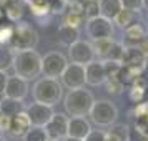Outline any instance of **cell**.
<instances>
[{
	"mask_svg": "<svg viewBox=\"0 0 148 141\" xmlns=\"http://www.w3.org/2000/svg\"><path fill=\"white\" fill-rule=\"evenodd\" d=\"M8 2H10V0H0V8H2V10H5V7L8 5Z\"/></svg>",
	"mask_w": 148,
	"mask_h": 141,
	"instance_id": "obj_42",
	"label": "cell"
},
{
	"mask_svg": "<svg viewBox=\"0 0 148 141\" xmlns=\"http://www.w3.org/2000/svg\"><path fill=\"white\" fill-rule=\"evenodd\" d=\"M135 18H136V14L121 8L120 12H118V15L113 18V25H116V27L121 28V30H125V28H128L130 25H133Z\"/></svg>",
	"mask_w": 148,
	"mask_h": 141,
	"instance_id": "obj_24",
	"label": "cell"
},
{
	"mask_svg": "<svg viewBox=\"0 0 148 141\" xmlns=\"http://www.w3.org/2000/svg\"><path fill=\"white\" fill-rule=\"evenodd\" d=\"M57 40H58L60 45L68 48L70 45H73L75 42L80 40V30L62 23L60 27H58V30H57Z\"/></svg>",
	"mask_w": 148,
	"mask_h": 141,
	"instance_id": "obj_18",
	"label": "cell"
},
{
	"mask_svg": "<svg viewBox=\"0 0 148 141\" xmlns=\"http://www.w3.org/2000/svg\"><path fill=\"white\" fill-rule=\"evenodd\" d=\"M27 14H30L27 0H10L8 5L5 7V17L14 23L23 22Z\"/></svg>",
	"mask_w": 148,
	"mask_h": 141,
	"instance_id": "obj_15",
	"label": "cell"
},
{
	"mask_svg": "<svg viewBox=\"0 0 148 141\" xmlns=\"http://www.w3.org/2000/svg\"><path fill=\"white\" fill-rule=\"evenodd\" d=\"M105 141H130V126L125 123H115L105 131Z\"/></svg>",
	"mask_w": 148,
	"mask_h": 141,
	"instance_id": "obj_20",
	"label": "cell"
},
{
	"mask_svg": "<svg viewBox=\"0 0 148 141\" xmlns=\"http://www.w3.org/2000/svg\"><path fill=\"white\" fill-rule=\"evenodd\" d=\"M28 81L22 80L20 76L17 75H8V80H7V87H5V93L3 96L5 98H12V100H18L23 101L28 95Z\"/></svg>",
	"mask_w": 148,
	"mask_h": 141,
	"instance_id": "obj_12",
	"label": "cell"
},
{
	"mask_svg": "<svg viewBox=\"0 0 148 141\" xmlns=\"http://www.w3.org/2000/svg\"><path fill=\"white\" fill-rule=\"evenodd\" d=\"M85 17L82 14H75V12H65V15H63V25H68V27H73V28H78L80 30V27L85 23Z\"/></svg>",
	"mask_w": 148,
	"mask_h": 141,
	"instance_id": "obj_27",
	"label": "cell"
},
{
	"mask_svg": "<svg viewBox=\"0 0 148 141\" xmlns=\"http://www.w3.org/2000/svg\"><path fill=\"white\" fill-rule=\"evenodd\" d=\"M7 80H8V73L7 72H0V96H3V93H5Z\"/></svg>",
	"mask_w": 148,
	"mask_h": 141,
	"instance_id": "obj_40",
	"label": "cell"
},
{
	"mask_svg": "<svg viewBox=\"0 0 148 141\" xmlns=\"http://www.w3.org/2000/svg\"><path fill=\"white\" fill-rule=\"evenodd\" d=\"M30 128H32V123L28 120L27 113L22 111V113H18L17 116L10 118V129H8V133L12 134L14 138H23V136L28 133Z\"/></svg>",
	"mask_w": 148,
	"mask_h": 141,
	"instance_id": "obj_16",
	"label": "cell"
},
{
	"mask_svg": "<svg viewBox=\"0 0 148 141\" xmlns=\"http://www.w3.org/2000/svg\"><path fill=\"white\" fill-rule=\"evenodd\" d=\"M38 45V33L28 22H18L14 23V37L8 47L14 52H27L35 50Z\"/></svg>",
	"mask_w": 148,
	"mask_h": 141,
	"instance_id": "obj_4",
	"label": "cell"
},
{
	"mask_svg": "<svg viewBox=\"0 0 148 141\" xmlns=\"http://www.w3.org/2000/svg\"><path fill=\"white\" fill-rule=\"evenodd\" d=\"M147 68H148V60H147Z\"/></svg>",
	"mask_w": 148,
	"mask_h": 141,
	"instance_id": "obj_49",
	"label": "cell"
},
{
	"mask_svg": "<svg viewBox=\"0 0 148 141\" xmlns=\"http://www.w3.org/2000/svg\"><path fill=\"white\" fill-rule=\"evenodd\" d=\"M145 95H147V91H145V90H140V88H136V87H130L128 98H130V101H133L135 105H138V103H143Z\"/></svg>",
	"mask_w": 148,
	"mask_h": 141,
	"instance_id": "obj_33",
	"label": "cell"
},
{
	"mask_svg": "<svg viewBox=\"0 0 148 141\" xmlns=\"http://www.w3.org/2000/svg\"><path fill=\"white\" fill-rule=\"evenodd\" d=\"M0 141H5V138H3V136H2V134H0Z\"/></svg>",
	"mask_w": 148,
	"mask_h": 141,
	"instance_id": "obj_48",
	"label": "cell"
},
{
	"mask_svg": "<svg viewBox=\"0 0 148 141\" xmlns=\"http://www.w3.org/2000/svg\"><path fill=\"white\" fill-rule=\"evenodd\" d=\"M125 50H127V45H123L121 42H115L113 47H112V52H110V55H108L107 60L116 61V63H121L123 57H125Z\"/></svg>",
	"mask_w": 148,
	"mask_h": 141,
	"instance_id": "obj_31",
	"label": "cell"
},
{
	"mask_svg": "<svg viewBox=\"0 0 148 141\" xmlns=\"http://www.w3.org/2000/svg\"><path fill=\"white\" fill-rule=\"evenodd\" d=\"M145 138H147V140H148V134H147V136H145Z\"/></svg>",
	"mask_w": 148,
	"mask_h": 141,
	"instance_id": "obj_50",
	"label": "cell"
},
{
	"mask_svg": "<svg viewBox=\"0 0 148 141\" xmlns=\"http://www.w3.org/2000/svg\"><path fill=\"white\" fill-rule=\"evenodd\" d=\"M48 141H50V140H48Z\"/></svg>",
	"mask_w": 148,
	"mask_h": 141,
	"instance_id": "obj_51",
	"label": "cell"
},
{
	"mask_svg": "<svg viewBox=\"0 0 148 141\" xmlns=\"http://www.w3.org/2000/svg\"><path fill=\"white\" fill-rule=\"evenodd\" d=\"M123 67H130V68H147V57L141 53L136 47H127L125 50V57L121 60Z\"/></svg>",
	"mask_w": 148,
	"mask_h": 141,
	"instance_id": "obj_17",
	"label": "cell"
},
{
	"mask_svg": "<svg viewBox=\"0 0 148 141\" xmlns=\"http://www.w3.org/2000/svg\"><path fill=\"white\" fill-rule=\"evenodd\" d=\"M120 3L123 10H130L136 15L143 10V0H120Z\"/></svg>",
	"mask_w": 148,
	"mask_h": 141,
	"instance_id": "obj_32",
	"label": "cell"
},
{
	"mask_svg": "<svg viewBox=\"0 0 148 141\" xmlns=\"http://www.w3.org/2000/svg\"><path fill=\"white\" fill-rule=\"evenodd\" d=\"M3 18H5V10H2V8H0V23H2Z\"/></svg>",
	"mask_w": 148,
	"mask_h": 141,
	"instance_id": "obj_43",
	"label": "cell"
},
{
	"mask_svg": "<svg viewBox=\"0 0 148 141\" xmlns=\"http://www.w3.org/2000/svg\"><path fill=\"white\" fill-rule=\"evenodd\" d=\"M14 37V25L10 23H0V45L8 47Z\"/></svg>",
	"mask_w": 148,
	"mask_h": 141,
	"instance_id": "obj_30",
	"label": "cell"
},
{
	"mask_svg": "<svg viewBox=\"0 0 148 141\" xmlns=\"http://www.w3.org/2000/svg\"><path fill=\"white\" fill-rule=\"evenodd\" d=\"M68 116L65 113H53L52 120L45 125V133L50 141H63L67 138Z\"/></svg>",
	"mask_w": 148,
	"mask_h": 141,
	"instance_id": "obj_10",
	"label": "cell"
},
{
	"mask_svg": "<svg viewBox=\"0 0 148 141\" xmlns=\"http://www.w3.org/2000/svg\"><path fill=\"white\" fill-rule=\"evenodd\" d=\"M60 83L62 87L68 88L70 90H80V88H85L87 85V80H85V67L82 65H77V63H68L65 72L62 73L60 76Z\"/></svg>",
	"mask_w": 148,
	"mask_h": 141,
	"instance_id": "obj_9",
	"label": "cell"
},
{
	"mask_svg": "<svg viewBox=\"0 0 148 141\" xmlns=\"http://www.w3.org/2000/svg\"><path fill=\"white\" fill-rule=\"evenodd\" d=\"M83 17H85V20H92L95 17H100L98 0H83Z\"/></svg>",
	"mask_w": 148,
	"mask_h": 141,
	"instance_id": "obj_26",
	"label": "cell"
},
{
	"mask_svg": "<svg viewBox=\"0 0 148 141\" xmlns=\"http://www.w3.org/2000/svg\"><path fill=\"white\" fill-rule=\"evenodd\" d=\"M22 111H25L23 101L5 98V96L0 98V114H3V116H7V118H14V116H17V114L22 113Z\"/></svg>",
	"mask_w": 148,
	"mask_h": 141,
	"instance_id": "obj_19",
	"label": "cell"
},
{
	"mask_svg": "<svg viewBox=\"0 0 148 141\" xmlns=\"http://www.w3.org/2000/svg\"><path fill=\"white\" fill-rule=\"evenodd\" d=\"M148 113V103H138L133 110V114L136 120H143Z\"/></svg>",
	"mask_w": 148,
	"mask_h": 141,
	"instance_id": "obj_36",
	"label": "cell"
},
{
	"mask_svg": "<svg viewBox=\"0 0 148 141\" xmlns=\"http://www.w3.org/2000/svg\"><path fill=\"white\" fill-rule=\"evenodd\" d=\"M123 35H125V40H128V42H132V43H133L132 47H136V45H138L145 37H147V28L143 27L141 23L135 22L133 25H130L128 28L123 30Z\"/></svg>",
	"mask_w": 148,
	"mask_h": 141,
	"instance_id": "obj_21",
	"label": "cell"
},
{
	"mask_svg": "<svg viewBox=\"0 0 148 141\" xmlns=\"http://www.w3.org/2000/svg\"><path fill=\"white\" fill-rule=\"evenodd\" d=\"M130 87H136V88H140V90H145V91H147V90H148V81H147V78L138 76V78L130 85Z\"/></svg>",
	"mask_w": 148,
	"mask_h": 141,
	"instance_id": "obj_39",
	"label": "cell"
},
{
	"mask_svg": "<svg viewBox=\"0 0 148 141\" xmlns=\"http://www.w3.org/2000/svg\"><path fill=\"white\" fill-rule=\"evenodd\" d=\"M85 30H87V35L92 40H101V38H112L113 37L115 25L112 20L100 15V17H95L92 20L85 22Z\"/></svg>",
	"mask_w": 148,
	"mask_h": 141,
	"instance_id": "obj_8",
	"label": "cell"
},
{
	"mask_svg": "<svg viewBox=\"0 0 148 141\" xmlns=\"http://www.w3.org/2000/svg\"><path fill=\"white\" fill-rule=\"evenodd\" d=\"M12 68H14L15 75L20 76L22 80H38V76L42 75V55L37 50L15 52Z\"/></svg>",
	"mask_w": 148,
	"mask_h": 141,
	"instance_id": "obj_1",
	"label": "cell"
},
{
	"mask_svg": "<svg viewBox=\"0 0 148 141\" xmlns=\"http://www.w3.org/2000/svg\"><path fill=\"white\" fill-rule=\"evenodd\" d=\"M105 87H107V91L112 95H120L123 91V85H121L120 80H107Z\"/></svg>",
	"mask_w": 148,
	"mask_h": 141,
	"instance_id": "obj_35",
	"label": "cell"
},
{
	"mask_svg": "<svg viewBox=\"0 0 148 141\" xmlns=\"http://www.w3.org/2000/svg\"><path fill=\"white\" fill-rule=\"evenodd\" d=\"M143 8H145V10H148V0H143Z\"/></svg>",
	"mask_w": 148,
	"mask_h": 141,
	"instance_id": "obj_45",
	"label": "cell"
},
{
	"mask_svg": "<svg viewBox=\"0 0 148 141\" xmlns=\"http://www.w3.org/2000/svg\"><path fill=\"white\" fill-rule=\"evenodd\" d=\"M23 141H48V136L45 133V128L32 126L28 133L23 136Z\"/></svg>",
	"mask_w": 148,
	"mask_h": 141,
	"instance_id": "obj_29",
	"label": "cell"
},
{
	"mask_svg": "<svg viewBox=\"0 0 148 141\" xmlns=\"http://www.w3.org/2000/svg\"><path fill=\"white\" fill-rule=\"evenodd\" d=\"M92 131V125L87 118H68V129H67V136L68 138H75V140H85Z\"/></svg>",
	"mask_w": 148,
	"mask_h": 141,
	"instance_id": "obj_14",
	"label": "cell"
},
{
	"mask_svg": "<svg viewBox=\"0 0 148 141\" xmlns=\"http://www.w3.org/2000/svg\"><path fill=\"white\" fill-rule=\"evenodd\" d=\"M8 129H10V118L0 114V134L8 133Z\"/></svg>",
	"mask_w": 148,
	"mask_h": 141,
	"instance_id": "obj_38",
	"label": "cell"
},
{
	"mask_svg": "<svg viewBox=\"0 0 148 141\" xmlns=\"http://www.w3.org/2000/svg\"><path fill=\"white\" fill-rule=\"evenodd\" d=\"M68 65V58L60 52H48L42 57V75L58 80Z\"/></svg>",
	"mask_w": 148,
	"mask_h": 141,
	"instance_id": "obj_6",
	"label": "cell"
},
{
	"mask_svg": "<svg viewBox=\"0 0 148 141\" xmlns=\"http://www.w3.org/2000/svg\"><path fill=\"white\" fill-rule=\"evenodd\" d=\"M32 96H34L35 103L53 108L63 98V87L55 78L42 76L38 80H35L34 87H32Z\"/></svg>",
	"mask_w": 148,
	"mask_h": 141,
	"instance_id": "obj_2",
	"label": "cell"
},
{
	"mask_svg": "<svg viewBox=\"0 0 148 141\" xmlns=\"http://www.w3.org/2000/svg\"><path fill=\"white\" fill-rule=\"evenodd\" d=\"M63 141H83V140H75V138H68V136H67Z\"/></svg>",
	"mask_w": 148,
	"mask_h": 141,
	"instance_id": "obj_44",
	"label": "cell"
},
{
	"mask_svg": "<svg viewBox=\"0 0 148 141\" xmlns=\"http://www.w3.org/2000/svg\"><path fill=\"white\" fill-rule=\"evenodd\" d=\"M145 28H147V35H148V18H147V27Z\"/></svg>",
	"mask_w": 148,
	"mask_h": 141,
	"instance_id": "obj_47",
	"label": "cell"
},
{
	"mask_svg": "<svg viewBox=\"0 0 148 141\" xmlns=\"http://www.w3.org/2000/svg\"><path fill=\"white\" fill-rule=\"evenodd\" d=\"M113 37L112 38H101V40H92V47H93V52H95V57L100 58L101 61L107 60L110 52H112V47H113Z\"/></svg>",
	"mask_w": 148,
	"mask_h": 141,
	"instance_id": "obj_23",
	"label": "cell"
},
{
	"mask_svg": "<svg viewBox=\"0 0 148 141\" xmlns=\"http://www.w3.org/2000/svg\"><path fill=\"white\" fill-rule=\"evenodd\" d=\"M65 12H67V2L65 0L50 2V14L52 15H65Z\"/></svg>",
	"mask_w": 148,
	"mask_h": 141,
	"instance_id": "obj_34",
	"label": "cell"
},
{
	"mask_svg": "<svg viewBox=\"0 0 148 141\" xmlns=\"http://www.w3.org/2000/svg\"><path fill=\"white\" fill-rule=\"evenodd\" d=\"M93 103H95V96L92 95V91H88L85 88L70 90L63 96V108H65L67 114H70V118H75V116L85 118V116H88Z\"/></svg>",
	"mask_w": 148,
	"mask_h": 141,
	"instance_id": "obj_3",
	"label": "cell"
},
{
	"mask_svg": "<svg viewBox=\"0 0 148 141\" xmlns=\"http://www.w3.org/2000/svg\"><path fill=\"white\" fill-rule=\"evenodd\" d=\"M25 113H27L28 120L32 123V126H38V128H45L48 121L52 120L53 116V108L52 106H45V105H40V103H32L25 108Z\"/></svg>",
	"mask_w": 148,
	"mask_h": 141,
	"instance_id": "obj_11",
	"label": "cell"
},
{
	"mask_svg": "<svg viewBox=\"0 0 148 141\" xmlns=\"http://www.w3.org/2000/svg\"><path fill=\"white\" fill-rule=\"evenodd\" d=\"M90 121L97 126H112L118 120V108L110 100H95L90 110Z\"/></svg>",
	"mask_w": 148,
	"mask_h": 141,
	"instance_id": "obj_5",
	"label": "cell"
},
{
	"mask_svg": "<svg viewBox=\"0 0 148 141\" xmlns=\"http://www.w3.org/2000/svg\"><path fill=\"white\" fill-rule=\"evenodd\" d=\"M68 58L72 63H77V65H82V67H87L88 63L97 60L93 52V47H92V42L87 40H78L75 42L73 45L68 47Z\"/></svg>",
	"mask_w": 148,
	"mask_h": 141,
	"instance_id": "obj_7",
	"label": "cell"
},
{
	"mask_svg": "<svg viewBox=\"0 0 148 141\" xmlns=\"http://www.w3.org/2000/svg\"><path fill=\"white\" fill-rule=\"evenodd\" d=\"M85 80L87 85L90 87H100L105 85L107 81V73H105V67L101 60H95L92 63H88L85 67Z\"/></svg>",
	"mask_w": 148,
	"mask_h": 141,
	"instance_id": "obj_13",
	"label": "cell"
},
{
	"mask_svg": "<svg viewBox=\"0 0 148 141\" xmlns=\"http://www.w3.org/2000/svg\"><path fill=\"white\" fill-rule=\"evenodd\" d=\"M136 48H138V50H140L145 57H147V60H148V35L140 42V43H138V45H136Z\"/></svg>",
	"mask_w": 148,
	"mask_h": 141,
	"instance_id": "obj_41",
	"label": "cell"
},
{
	"mask_svg": "<svg viewBox=\"0 0 148 141\" xmlns=\"http://www.w3.org/2000/svg\"><path fill=\"white\" fill-rule=\"evenodd\" d=\"M83 141H105V131H101V129H92L90 134Z\"/></svg>",
	"mask_w": 148,
	"mask_h": 141,
	"instance_id": "obj_37",
	"label": "cell"
},
{
	"mask_svg": "<svg viewBox=\"0 0 148 141\" xmlns=\"http://www.w3.org/2000/svg\"><path fill=\"white\" fill-rule=\"evenodd\" d=\"M143 121H145V123H147V125H148V113H147V116L143 118Z\"/></svg>",
	"mask_w": 148,
	"mask_h": 141,
	"instance_id": "obj_46",
	"label": "cell"
},
{
	"mask_svg": "<svg viewBox=\"0 0 148 141\" xmlns=\"http://www.w3.org/2000/svg\"><path fill=\"white\" fill-rule=\"evenodd\" d=\"M103 67H105V73H107V80H118L121 72V63L110 60H103Z\"/></svg>",
	"mask_w": 148,
	"mask_h": 141,
	"instance_id": "obj_28",
	"label": "cell"
},
{
	"mask_svg": "<svg viewBox=\"0 0 148 141\" xmlns=\"http://www.w3.org/2000/svg\"><path fill=\"white\" fill-rule=\"evenodd\" d=\"M98 5H100V15L112 22L121 10L120 0H98Z\"/></svg>",
	"mask_w": 148,
	"mask_h": 141,
	"instance_id": "obj_22",
	"label": "cell"
},
{
	"mask_svg": "<svg viewBox=\"0 0 148 141\" xmlns=\"http://www.w3.org/2000/svg\"><path fill=\"white\" fill-rule=\"evenodd\" d=\"M14 57H15V52L12 48L0 45V72H8V68H12Z\"/></svg>",
	"mask_w": 148,
	"mask_h": 141,
	"instance_id": "obj_25",
	"label": "cell"
}]
</instances>
